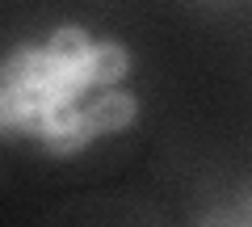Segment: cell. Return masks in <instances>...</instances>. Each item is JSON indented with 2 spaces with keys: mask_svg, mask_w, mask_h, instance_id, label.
Masks as SVG:
<instances>
[{
  "mask_svg": "<svg viewBox=\"0 0 252 227\" xmlns=\"http://www.w3.org/2000/svg\"><path fill=\"white\" fill-rule=\"evenodd\" d=\"M89 46H93V38L84 34L80 26H63V30H55V34H51V42H46L42 51L51 55V59H59V64H84Z\"/></svg>",
  "mask_w": 252,
  "mask_h": 227,
  "instance_id": "3957f363",
  "label": "cell"
},
{
  "mask_svg": "<svg viewBox=\"0 0 252 227\" xmlns=\"http://www.w3.org/2000/svg\"><path fill=\"white\" fill-rule=\"evenodd\" d=\"M126 72V51L118 42H93L84 55V80L89 84H114Z\"/></svg>",
  "mask_w": 252,
  "mask_h": 227,
  "instance_id": "7a4b0ae2",
  "label": "cell"
},
{
  "mask_svg": "<svg viewBox=\"0 0 252 227\" xmlns=\"http://www.w3.org/2000/svg\"><path fill=\"white\" fill-rule=\"evenodd\" d=\"M135 114H139L135 97H126V93H101L89 109H80V114H76V122H80V130H84L89 139H97V135H109V130L130 127V122H135Z\"/></svg>",
  "mask_w": 252,
  "mask_h": 227,
  "instance_id": "6da1fadb",
  "label": "cell"
}]
</instances>
